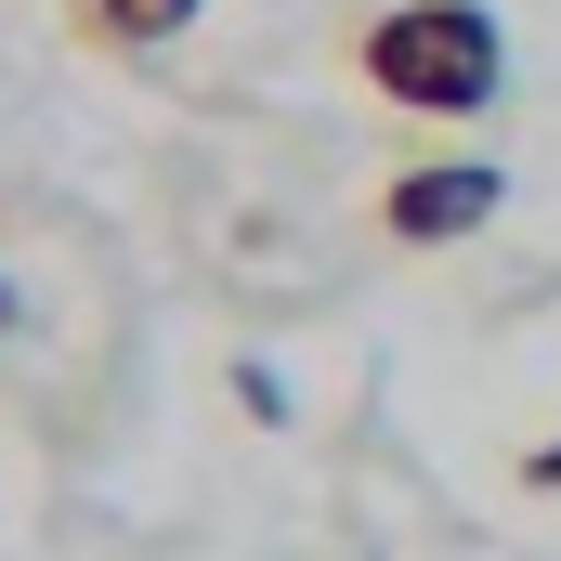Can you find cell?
I'll use <instances>...</instances> for the list:
<instances>
[{
    "mask_svg": "<svg viewBox=\"0 0 561 561\" xmlns=\"http://www.w3.org/2000/svg\"><path fill=\"white\" fill-rule=\"evenodd\" d=\"M0 340H13V275H0Z\"/></svg>",
    "mask_w": 561,
    "mask_h": 561,
    "instance_id": "5b68a950",
    "label": "cell"
},
{
    "mask_svg": "<svg viewBox=\"0 0 561 561\" xmlns=\"http://www.w3.org/2000/svg\"><path fill=\"white\" fill-rule=\"evenodd\" d=\"M523 483H536V496H561V444H536V457H523Z\"/></svg>",
    "mask_w": 561,
    "mask_h": 561,
    "instance_id": "277c9868",
    "label": "cell"
},
{
    "mask_svg": "<svg viewBox=\"0 0 561 561\" xmlns=\"http://www.w3.org/2000/svg\"><path fill=\"white\" fill-rule=\"evenodd\" d=\"M53 13H66L79 53H157V39L196 26V0H53Z\"/></svg>",
    "mask_w": 561,
    "mask_h": 561,
    "instance_id": "3957f363",
    "label": "cell"
},
{
    "mask_svg": "<svg viewBox=\"0 0 561 561\" xmlns=\"http://www.w3.org/2000/svg\"><path fill=\"white\" fill-rule=\"evenodd\" d=\"M496 209H510L496 157H431V170H392V183H379V236H392V249H457V236H483Z\"/></svg>",
    "mask_w": 561,
    "mask_h": 561,
    "instance_id": "7a4b0ae2",
    "label": "cell"
},
{
    "mask_svg": "<svg viewBox=\"0 0 561 561\" xmlns=\"http://www.w3.org/2000/svg\"><path fill=\"white\" fill-rule=\"evenodd\" d=\"M353 79L392 105V118H496V92H510V39H496V13L483 0H379L366 26H353Z\"/></svg>",
    "mask_w": 561,
    "mask_h": 561,
    "instance_id": "6da1fadb",
    "label": "cell"
}]
</instances>
